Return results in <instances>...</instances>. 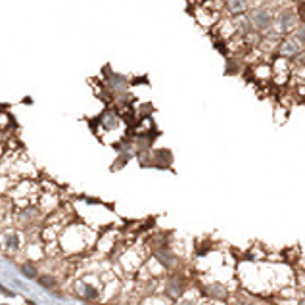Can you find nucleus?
I'll return each mask as SVG.
<instances>
[{
    "label": "nucleus",
    "mask_w": 305,
    "mask_h": 305,
    "mask_svg": "<svg viewBox=\"0 0 305 305\" xmlns=\"http://www.w3.org/2000/svg\"><path fill=\"white\" fill-rule=\"evenodd\" d=\"M227 305H257V304L255 302H246V300H234V296H230Z\"/></svg>",
    "instance_id": "aec40b11"
},
{
    "label": "nucleus",
    "mask_w": 305,
    "mask_h": 305,
    "mask_svg": "<svg viewBox=\"0 0 305 305\" xmlns=\"http://www.w3.org/2000/svg\"><path fill=\"white\" fill-rule=\"evenodd\" d=\"M292 37H294L298 43L302 44V48H305V23H300V25L294 29Z\"/></svg>",
    "instance_id": "a211bd4d"
},
{
    "label": "nucleus",
    "mask_w": 305,
    "mask_h": 305,
    "mask_svg": "<svg viewBox=\"0 0 305 305\" xmlns=\"http://www.w3.org/2000/svg\"><path fill=\"white\" fill-rule=\"evenodd\" d=\"M22 275L23 277H27V279H37V277H39V267H37V263H33V261L23 263Z\"/></svg>",
    "instance_id": "2eb2a0df"
},
{
    "label": "nucleus",
    "mask_w": 305,
    "mask_h": 305,
    "mask_svg": "<svg viewBox=\"0 0 305 305\" xmlns=\"http://www.w3.org/2000/svg\"><path fill=\"white\" fill-rule=\"evenodd\" d=\"M200 294L203 300L211 302V304H227L229 298L232 296L229 286L225 282H219V280H209V282L202 284L200 286Z\"/></svg>",
    "instance_id": "423d86ee"
},
{
    "label": "nucleus",
    "mask_w": 305,
    "mask_h": 305,
    "mask_svg": "<svg viewBox=\"0 0 305 305\" xmlns=\"http://www.w3.org/2000/svg\"><path fill=\"white\" fill-rule=\"evenodd\" d=\"M190 277L178 267L171 273L165 275V280H163V288H161V294L167 302H178L182 296H186L190 292Z\"/></svg>",
    "instance_id": "f03ea898"
},
{
    "label": "nucleus",
    "mask_w": 305,
    "mask_h": 305,
    "mask_svg": "<svg viewBox=\"0 0 305 305\" xmlns=\"http://www.w3.org/2000/svg\"><path fill=\"white\" fill-rule=\"evenodd\" d=\"M248 20L252 23V29L257 31V33H261V35L275 27V14H273V10L267 8V6H263V4L250 8Z\"/></svg>",
    "instance_id": "20e7f679"
},
{
    "label": "nucleus",
    "mask_w": 305,
    "mask_h": 305,
    "mask_svg": "<svg viewBox=\"0 0 305 305\" xmlns=\"http://www.w3.org/2000/svg\"><path fill=\"white\" fill-rule=\"evenodd\" d=\"M102 87L108 90L109 94H121V92H127L131 88V79L121 75V73H115L111 71L109 67L104 69V79H102Z\"/></svg>",
    "instance_id": "0eeeda50"
},
{
    "label": "nucleus",
    "mask_w": 305,
    "mask_h": 305,
    "mask_svg": "<svg viewBox=\"0 0 305 305\" xmlns=\"http://www.w3.org/2000/svg\"><path fill=\"white\" fill-rule=\"evenodd\" d=\"M173 165V152L169 148H153L152 167L153 169H171Z\"/></svg>",
    "instance_id": "f8f14e48"
},
{
    "label": "nucleus",
    "mask_w": 305,
    "mask_h": 305,
    "mask_svg": "<svg viewBox=\"0 0 305 305\" xmlns=\"http://www.w3.org/2000/svg\"><path fill=\"white\" fill-rule=\"evenodd\" d=\"M246 64H244V58L236 56V54H229L225 56V75L227 77H238L244 73Z\"/></svg>",
    "instance_id": "ddd939ff"
},
{
    "label": "nucleus",
    "mask_w": 305,
    "mask_h": 305,
    "mask_svg": "<svg viewBox=\"0 0 305 305\" xmlns=\"http://www.w3.org/2000/svg\"><path fill=\"white\" fill-rule=\"evenodd\" d=\"M302 102H304V104H305V98H304V100H302Z\"/></svg>",
    "instance_id": "5701e85b"
},
{
    "label": "nucleus",
    "mask_w": 305,
    "mask_h": 305,
    "mask_svg": "<svg viewBox=\"0 0 305 305\" xmlns=\"http://www.w3.org/2000/svg\"><path fill=\"white\" fill-rule=\"evenodd\" d=\"M37 280H39V284H41L43 288H48V290H56V288H58V279H56L54 275H50V273L39 275Z\"/></svg>",
    "instance_id": "4468645a"
},
{
    "label": "nucleus",
    "mask_w": 305,
    "mask_h": 305,
    "mask_svg": "<svg viewBox=\"0 0 305 305\" xmlns=\"http://www.w3.org/2000/svg\"><path fill=\"white\" fill-rule=\"evenodd\" d=\"M25 232L14 229V227H4L0 229V248L6 254H20L25 246Z\"/></svg>",
    "instance_id": "39448f33"
},
{
    "label": "nucleus",
    "mask_w": 305,
    "mask_h": 305,
    "mask_svg": "<svg viewBox=\"0 0 305 305\" xmlns=\"http://www.w3.org/2000/svg\"><path fill=\"white\" fill-rule=\"evenodd\" d=\"M150 257H153L155 261L159 263L165 273H171V271L180 267V255L173 250V244L171 246H165V248L152 250L150 252Z\"/></svg>",
    "instance_id": "1a4fd4ad"
},
{
    "label": "nucleus",
    "mask_w": 305,
    "mask_h": 305,
    "mask_svg": "<svg viewBox=\"0 0 305 305\" xmlns=\"http://www.w3.org/2000/svg\"><path fill=\"white\" fill-rule=\"evenodd\" d=\"M0 292H2V294H4V296H12V292H10V290H6V288H4V286H0Z\"/></svg>",
    "instance_id": "4be33fe9"
},
{
    "label": "nucleus",
    "mask_w": 305,
    "mask_h": 305,
    "mask_svg": "<svg viewBox=\"0 0 305 305\" xmlns=\"http://www.w3.org/2000/svg\"><path fill=\"white\" fill-rule=\"evenodd\" d=\"M73 290L81 300H87V302H94L102 298V282L98 277H92V275H83L75 279Z\"/></svg>",
    "instance_id": "7ed1b4c3"
},
{
    "label": "nucleus",
    "mask_w": 305,
    "mask_h": 305,
    "mask_svg": "<svg viewBox=\"0 0 305 305\" xmlns=\"http://www.w3.org/2000/svg\"><path fill=\"white\" fill-rule=\"evenodd\" d=\"M132 153H134V152H121L119 155H117V159H115V163H113V167H111V169L115 171V169H121V167H125V165L131 161Z\"/></svg>",
    "instance_id": "f3484780"
},
{
    "label": "nucleus",
    "mask_w": 305,
    "mask_h": 305,
    "mask_svg": "<svg viewBox=\"0 0 305 305\" xmlns=\"http://www.w3.org/2000/svg\"><path fill=\"white\" fill-rule=\"evenodd\" d=\"M252 4L250 0H223V12L229 18H238V16H246L250 12Z\"/></svg>",
    "instance_id": "9b49d317"
},
{
    "label": "nucleus",
    "mask_w": 305,
    "mask_h": 305,
    "mask_svg": "<svg viewBox=\"0 0 305 305\" xmlns=\"http://www.w3.org/2000/svg\"><path fill=\"white\" fill-rule=\"evenodd\" d=\"M304 52H305V48H302V44L298 43L292 35L282 37V39H280V43L277 44V50H275V54H277V56L286 58V60H290V62L298 60Z\"/></svg>",
    "instance_id": "9d476101"
},
{
    "label": "nucleus",
    "mask_w": 305,
    "mask_h": 305,
    "mask_svg": "<svg viewBox=\"0 0 305 305\" xmlns=\"http://www.w3.org/2000/svg\"><path fill=\"white\" fill-rule=\"evenodd\" d=\"M96 238L98 234L90 227L81 225V223H69L58 236V246H60V252H64L67 255H81V252H85L92 242L96 244Z\"/></svg>",
    "instance_id": "f257e3e1"
},
{
    "label": "nucleus",
    "mask_w": 305,
    "mask_h": 305,
    "mask_svg": "<svg viewBox=\"0 0 305 305\" xmlns=\"http://www.w3.org/2000/svg\"><path fill=\"white\" fill-rule=\"evenodd\" d=\"M294 10H296V16H298V22L305 23V2H298Z\"/></svg>",
    "instance_id": "6ab92c4d"
},
{
    "label": "nucleus",
    "mask_w": 305,
    "mask_h": 305,
    "mask_svg": "<svg viewBox=\"0 0 305 305\" xmlns=\"http://www.w3.org/2000/svg\"><path fill=\"white\" fill-rule=\"evenodd\" d=\"M296 286L300 288V292L305 294V271H302V275H298V279H296Z\"/></svg>",
    "instance_id": "412c9836"
},
{
    "label": "nucleus",
    "mask_w": 305,
    "mask_h": 305,
    "mask_svg": "<svg viewBox=\"0 0 305 305\" xmlns=\"http://www.w3.org/2000/svg\"><path fill=\"white\" fill-rule=\"evenodd\" d=\"M175 305H203V298H202V294H200V296L186 294V296H182Z\"/></svg>",
    "instance_id": "dca6fc26"
},
{
    "label": "nucleus",
    "mask_w": 305,
    "mask_h": 305,
    "mask_svg": "<svg viewBox=\"0 0 305 305\" xmlns=\"http://www.w3.org/2000/svg\"><path fill=\"white\" fill-rule=\"evenodd\" d=\"M300 25L294 8H280L279 14H275V29L280 33V37H288L294 33V29Z\"/></svg>",
    "instance_id": "6e6552de"
}]
</instances>
